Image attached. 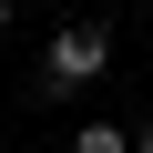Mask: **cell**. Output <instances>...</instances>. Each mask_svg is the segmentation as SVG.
I'll list each match as a JSON object with an SVG mask.
<instances>
[{"instance_id":"6da1fadb","label":"cell","mask_w":153,"mask_h":153,"mask_svg":"<svg viewBox=\"0 0 153 153\" xmlns=\"http://www.w3.org/2000/svg\"><path fill=\"white\" fill-rule=\"evenodd\" d=\"M102 71H112V21H102V10L61 21V31L41 41V92H51V102H82Z\"/></svg>"},{"instance_id":"7a4b0ae2","label":"cell","mask_w":153,"mask_h":153,"mask_svg":"<svg viewBox=\"0 0 153 153\" xmlns=\"http://www.w3.org/2000/svg\"><path fill=\"white\" fill-rule=\"evenodd\" d=\"M71 153H133L123 123H71Z\"/></svg>"},{"instance_id":"3957f363","label":"cell","mask_w":153,"mask_h":153,"mask_svg":"<svg viewBox=\"0 0 153 153\" xmlns=\"http://www.w3.org/2000/svg\"><path fill=\"white\" fill-rule=\"evenodd\" d=\"M10 21H21V0H0V41H10Z\"/></svg>"},{"instance_id":"277c9868","label":"cell","mask_w":153,"mask_h":153,"mask_svg":"<svg viewBox=\"0 0 153 153\" xmlns=\"http://www.w3.org/2000/svg\"><path fill=\"white\" fill-rule=\"evenodd\" d=\"M133 153H153V123H133Z\"/></svg>"},{"instance_id":"5b68a950","label":"cell","mask_w":153,"mask_h":153,"mask_svg":"<svg viewBox=\"0 0 153 153\" xmlns=\"http://www.w3.org/2000/svg\"><path fill=\"white\" fill-rule=\"evenodd\" d=\"M143 41H153V10H143Z\"/></svg>"}]
</instances>
